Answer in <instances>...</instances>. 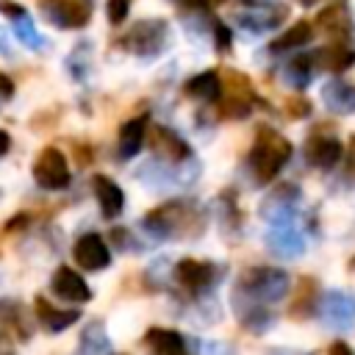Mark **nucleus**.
<instances>
[{
	"instance_id": "a211bd4d",
	"label": "nucleus",
	"mask_w": 355,
	"mask_h": 355,
	"mask_svg": "<svg viewBox=\"0 0 355 355\" xmlns=\"http://www.w3.org/2000/svg\"><path fill=\"white\" fill-rule=\"evenodd\" d=\"M128 8H130V0H108V19L119 25L128 17Z\"/></svg>"
},
{
	"instance_id": "39448f33",
	"label": "nucleus",
	"mask_w": 355,
	"mask_h": 355,
	"mask_svg": "<svg viewBox=\"0 0 355 355\" xmlns=\"http://www.w3.org/2000/svg\"><path fill=\"white\" fill-rule=\"evenodd\" d=\"M53 291H55L58 297L69 300V302H86V300L92 297L86 280H83L75 269H69V266H61V269L55 272V277H53Z\"/></svg>"
},
{
	"instance_id": "4468645a",
	"label": "nucleus",
	"mask_w": 355,
	"mask_h": 355,
	"mask_svg": "<svg viewBox=\"0 0 355 355\" xmlns=\"http://www.w3.org/2000/svg\"><path fill=\"white\" fill-rule=\"evenodd\" d=\"M147 344L155 349V352H183V338L175 333V330H150L147 336Z\"/></svg>"
},
{
	"instance_id": "5701e85b",
	"label": "nucleus",
	"mask_w": 355,
	"mask_h": 355,
	"mask_svg": "<svg viewBox=\"0 0 355 355\" xmlns=\"http://www.w3.org/2000/svg\"><path fill=\"white\" fill-rule=\"evenodd\" d=\"M349 164H352V169H355V144H352V150H349Z\"/></svg>"
},
{
	"instance_id": "dca6fc26",
	"label": "nucleus",
	"mask_w": 355,
	"mask_h": 355,
	"mask_svg": "<svg viewBox=\"0 0 355 355\" xmlns=\"http://www.w3.org/2000/svg\"><path fill=\"white\" fill-rule=\"evenodd\" d=\"M36 305H39V316L44 319V324H47L50 330H61V327H67V324H72V322L78 319V311H67V313H58V311H55V308H50L44 300H39Z\"/></svg>"
},
{
	"instance_id": "20e7f679",
	"label": "nucleus",
	"mask_w": 355,
	"mask_h": 355,
	"mask_svg": "<svg viewBox=\"0 0 355 355\" xmlns=\"http://www.w3.org/2000/svg\"><path fill=\"white\" fill-rule=\"evenodd\" d=\"M42 6L47 17L55 19L58 25H83L92 14L89 0H42Z\"/></svg>"
},
{
	"instance_id": "f3484780",
	"label": "nucleus",
	"mask_w": 355,
	"mask_h": 355,
	"mask_svg": "<svg viewBox=\"0 0 355 355\" xmlns=\"http://www.w3.org/2000/svg\"><path fill=\"white\" fill-rule=\"evenodd\" d=\"M352 58H355V53H352V50L344 53L341 44H338V47H330V50L322 53V61H324L330 69H347V64H352Z\"/></svg>"
},
{
	"instance_id": "2eb2a0df",
	"label": "nucleus",
	"mask_w": 355,
	"mask_h": 355,
	"mask_svg": "<svg viewBox=\"0 0 355 355\" xmlns=\"http://www.w3.org/2000/svg\"><path fill=\"white\" fill-rule=\"evenodd\" d=\"M311 25L308 22H297L294 28H288L280 39H275V44H272V50H288V47H297V44H305L308 39H311Z\"/></svg>"
},
{
	"instance_id": "b1692460",
	"label": "nucleus",
	"mask_w": 355,
	"mask_h": 355,
	"mask_svg": "<svg viewBox=\"0 0 355 355\" xmlns=\"http://www.w3.org/2000/svg\"><path fill=\"white\" fill-rule=\"evenodd\" d=\"M302 3H316V0H302Z\"/></svg>"
},
{
	"instance_id": "aec40b11",
	"label": "nucleus",
	"mask_w": 355,
	"mask_h": 355,
	"mask_svg": "<svg viewBox=\"0 0 355 355\" xmlns=\"http://www.w3.org/2000/svg\"><path fill=\"white\" fill-rule=\"evenodd\" d=\"M216 39H219V47L225 50V47H227V28L219 25V28H216Z\"/></svg>"
},
{
	"instance_id": "f257e3e1",
	"label": "nucleus",
	"mask_w": 355,
	"mask_h": 355,
	"mask_svg": "<svg viewBox=\"0 0 355 355\" xmlns=\"http://www.w3.org/2000/svg\"><path fill=\"white\" fill-rule=\"evenodd\" d=\"M288 153H291V144L283 136H277L272 130H261L258 144L252 150V166H255L258 178L261 180H272L280 172V166L286 164Z\"/></svg>"
},
{
	"instance_id": "1a4fd4ad",
	"label": "nucleus",
	"mask_w": 355,
	"mask_h": 355,
	"mask_svg": "<svg viewBox=\"0 0 355 355\" xmlns=\"http://www.w3.org/2000/svg\"><path fill=\"white\" fill-rule=\"evenodd\" d=\"M211 263H200V261H180V266H178V277H180V283L183 286H189V288H194V291H200L202 286H208L211 283Z\"/></svg>"
},
{
	"instance_id": "9b49d317",
	"label": "nucleus",
	"mask_w": 355,
	"mask_h": 355,
	"mask_svg": "<svg viewBox=\"0 0 355 355\" xmlns=\"http://www.w3.org/2000/svg\"><path fill=\"white\" fill-rule=\"evenodd\" d=\"M324 100H327V105L336 108V111H344V114L355 111V89H352V86L330 83V86L324 89Z\"/></svg>"
},
{
	"instance_id": "9d476101",
	"label": "nucleus",
	"mask_w": 355,
	"mask_h": 355,
	"mask_svg": "<svg viewBox=\"0 0 355 355\" xmlns=\"http://www.w3.org/2000/svg\"><path fill=\"white\" fill-rule=\"evenodd\" d=\"M144 144V119H130L119 133V153L122 158H133Z\"/></svg>"
},
{
	"instance_id": "f8f14e48",
	"label": "nucleus",
	"mask_w": 355,
	"mask_h": 355,
	"mask_svg": "<svg viewBox=\"0 0 355 355\" xmlns=\"http://www.w3.org/2000/svg\"><path fill=\"white\" fill-rule=\"evenodd\" d=\"M219 78L214 75V72H202V75H197V78H191L189 83H186V92L191 94V97H202V100H216L219 97Z\"/></svg>"
},
{
	"instance_id": "412c9836",
	"label": "nucleus",
	"mask_w": 355,
	"mask_h": 355,
	"mask_svg": "<svg viewBox=\"0 0 355 355\" xmlns=\"http://www.w3.org/2000/svg\"><path fill=\"white\" fill-rule=\"evenodd\" d=\"M8 144H11V141H8V133H3V130H0V155L8 150Z\"/></svg>"
},
{
	"instance_id": "ddd939ff",
	"label": "nucleus",
	"mask_w": 355,
	"mask_h": 355,
	"mask_svg": "<svg viewBox=\"0 0 355 355\" xmlns=\"http://www.w3.org/2000/svg\"><path fill=\"white\" fill-rule=\"evenodd\" d=\"M153 147H155L158 153L166 150L169 158H186V155H189V147H186L172 130H155V136H153Z\"/></svg>"
},
{
	"instance_id": "423d86ee",
	"label": "nucleus",
	"mask_w": 355,
	"mask_h": 355,
	"mask_svg": "<svg viewBox=\"0 0 355 355\" xmlns=\"http://www.w3.org/2000/svg\"><path fill=\"white\" fill-rule=\"evenodd\" d=\"M244 288L252 294H266V297H277L286 288V275L275 272V269H255L244 277Z\"/></svg>"
},
{
	"instance_id": "393cba45",
	"label": "nucleus",
	"mask_w": 355,
	"mask_h": 355,
	"mask_svg": "<svg viewBox=\"0 0 355 355\" xmlns=\"http://www.w3.org/2000/svg\"><path fill=\"white\" fill-rule=\"evenodd\" d=\"M211 3H222V0H211Z\"/></svg>"
},
{
	"instance_id": "6ab92c4d",
	"label": "nucleus",
	"mask_w": 355,
	"mask_h": 355,
	"mask_svg": "<svg viewBox=\"0 0 355 355\" xmlns=\"http://www.w3.org/2000/svg\"><path fill=\"white\" fill-rule=\"evenodd\" d=\"M14 92V83L6 78V75H0V97H8Z\"/></svg>"
},
{
	"instance_id": "0eeeda50",
	"label": "nucleus",
	"mask_w": 355,
	"mask_h": 355,
	"mask_svg": "<svg viewBox=\"0 0 355 355\" xmlns=\"http://www.w3.org/2000/svg\"><path fill=\"white\" fill-rule=\"evenodd\" d=\"M94 191H97V200H100L103 214H105L108 219H114V216L122 211V205H125L122 189H119L114 180H108L105 175H97V178H94Z\"/></svg>"
},
{
	"instance_id": "f03ea898",
	"label": "nucleus",
	"mask_w": 355,
	"mask_h": 355,
	"mask_svg": "<svg viewBox=\"0 0 355 355\" xmlns=\"http://www.w3.org/2000/svg\"><path fill=\"white\" fill-rule=\"evenodd\" d=\"M33 178L39 186L44 189H64L69 183V166H67V158L55 150V147H47L36 164H33Z\"/></svg>"
},
{
	"instance_id": "7ed1b4c3",
	"label": "nucleus",
	"mask_w": 355,
	"mask_h": 355,
	"mask_svg": "<svg viewBox=\"0 0 355 355\" xmlns=\"http://www.w3.org/2000/svg\"><path fill=\"white\" fill-rule=\"evenodd\" d=\"M72 255H75V263L80 269H103V266H108V258H111L105 241L97 233L80 236L72 247Z\"/></svg>"
},
{
	"instance_id": "4be33fe9",
	"label": "nucleus",
	"mask_w": 355,
	"mask_h": 355,
	"mask_svg": "<svg viewBox=\"0 0 355 355\" xmlns=\"http://www.w3.org/2000/svg\"><path fill=\"white\" fill-rule=\"evenodd\" d=\"M183 6H189V8H200L202 6V0H180Z\"/></svg>"
},
{
	"instance_id": "6e6552de",
	"label": "nucleus",
	"mask_w": 355,
	"mask_h": 355,
	"mask_svg": "<svg viewBox=\"0 0 355 355\" xmlns=\"http://www.w3.org/2000/svg\"><path fill=\"white\" fill-rule=\"evenodd\" d=\"M338 158H341V144L336 139H327V136H313L311 139V144H308V161L313 166L330 169Z\"/></svg>"
}]
</instances>
